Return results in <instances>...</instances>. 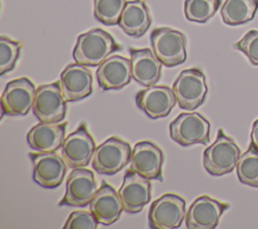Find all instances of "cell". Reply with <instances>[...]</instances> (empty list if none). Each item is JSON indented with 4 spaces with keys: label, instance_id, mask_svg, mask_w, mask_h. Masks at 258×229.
<instances>
[{
    "label": "cell",
    "instance_id": "obj_8",
    "mask_svg": "<svg viewBox=\"0 0 258 229\" xmlns=\"http://www.w3.org/2000/svg\"><path fill=\"white\" fill-rule=\"evenodd\" d=\"M185 201L173 194L155 200L148 211V224L152 229L178 228L185 218Z\"/></svg>",
    "mask_w": 258,
    "mask_h": 229
},
{
    "label": "cell",
    "instance_id": "obj_5",
    "mask_svg": "<svg viewBox=\"0 0 258 229\" xmlns=\"http://www.w3.org/2000/svg\"><path fill=\"white\" fill-rule=\"evenodd\" d=\"M130 144L117 137H110L96 147L92 165L100 175L113 176L120 171L131 159Z\"/></svg>",
    "mask_w": 258,
    "mask_h": 229
},
{
    "label": "cell",
    "instance_id": "obj_14",
    "mask_svg": "<svg viewBox=\"0 0 258 229\" xmlns=\"http://www.w3.org/2000/svg\"><path fill=\"white\" fill-rule=\"evenodd\" d=\"M230 205L222 203L209 196L197 198L185 215V225L188 229H214L218 226L223 213Z\"/></svg>",
    "mask_w": 258,
    "mask_h": 229
},
{
    "label": "cell",
    "instance_id": "obj_4",
    "mask_svg": "<svg viewBox=\"0 0 258 229\" xmlns=\"http://www.w3.org/2000/svg\"><path fill=\"white\" fill-rule=\"evenodd\" d=\"M172 91L178 106L192 111L205 102L208 93L206 76L196 68L183 70L174 81Z\"/></svg>",
    "mask_w": 258,
    "mask_h": 229
},
{
    "label": "cell",
    "instance_id": "obj_16",
    "mask_svg": "<svg viewBox=\"0 0 258 229\" xmlns=\"http://www.w3.org/2000/svg\"><path fill=\"white\" fill-rule=\"evenodd\" d=\"M162 150L151 141L137 142L132 150L130 168L148 180L162 181Z\"/></svg>",
    "mask_w": 258,
    "mask_h": 229
},
{
    "label": "cell",
    "instance_id": "obj_27",
    "mask_svg": "<svg viewBox=\"0 0 258 229\" xmlns=\"http://www.w3.org/2000/svg\"><path fill=\"white\" fill-rule=\"evenodd\" d=\"M21 50V44L9 37H0V76L11 72L16 65Z\"/></svg>",
    "mask_w": 258,
    "mask_h": 229
},
{
    "label": "cell",
    "instance_id": "obj_29",
    "mask_svg": "<svg viewBox=\"0 0 258 229\" xmlns=\"http://www.w3.org/2000/svg\"><path fill=\"white\" fill-rule=\"evenodd\" d=\"M98 220L91 211L78 210L70 214L63 229H96Z\"/></svg>",
    "mask_w": 258,
    "mask_h": 229
},
{
    "label": "cell",
    "instance_id": "obj_23",
    "mask_svg": "<svg viewBox=\"0 0 258 229\" xmlns=\"http://www.w3.org/2000/svg\"><path fill=\"white\" fill-rule=\"evenodd\" d=\"M258 10V0H225L221 16L225 24L236 26L251 21Z\"/></svg>",
    "mask_w": 258,
    "mask_h": 229
},
{
    "label": "cell",
    "instance_id": "obj_13",
    "mask_svg": "<svg viewBox=\"0 0 258 229\" xmlns=\"http://www.w3.org/2000/svg\"><path fill=\"white\" fill-rule=\"evenodd\" d=\"M123 209L129 214L140 212L151 200V183L140 174L129 168L119 191Z\"/></svg>",
    "mask_w": 258,
    "mask_h": 229
},
{
    "label": "cell",
    "instance_id": "obj_9",
    "mask_svg": "<svg viewBox=\"0 0 258 229\" xmlns=\"http://www.w3.org/2000/svg\"><path fill=\"white\" fill-rule=\"evenodd\" d=\"M32 162V179L40 187L54 189L62 184L68 164L54 152H29Z\"/></svg>",
    "mask_w": 258,
    "mask_h": 229
},
{
    "label": "cell",
    "instance_id": "obj_1",
    "mask_svg": "<svg viewBox=\"0 0 258 229\" xmlns=\"http://www.w3.org/2000/svg\"><path fill=\"white\" fill-rule=\"evenodd\" d=\"M122 47L115 38L101 28H93L78 36L73 50L76 63L87 66H100L108 56Z\"/></svg>",
    "mask_w": 258,
    "mask_h": 229
},
{
    "label": "cell",
    "instance_id": "obj_15",
    "mask_svg": "<svg viewBox=\"0 0 258 229\" xmlns=\"http://www.w3.org/2000/svg\"><path fill=\"white\" fill-rule=\"evenodd\" d=\"M135 101L137 107L151 119L167 116L177 103L172 89L155 85L140 90Z\"/></svg>",
    "mask_w": 258,
    "mask_h": 229
},
{
    "label": "cell",
    "instance_id": "obj_24",
    "mask_svg": "<svg viewBox=\"0 0 258 229\" xmlns=\"http://www.w3.org/2000/svg\"><path fill=\"white\" fill-rule=\"evenodd\" d=\"M239 181L247 186L258 188V150L251 144L240 155L236 165Z\"/></svg>",
    "mask_w": 258,
    "mask_h": 229
},
{
    "label": "cell",
    "instance_id": "obj_20",
    "mask_svg": "<svg viewBox=\"0 0 258 229\" xmlns=\"http://www.w3.org/2000/svg\"><path fill=\"white\" fill-rule=\"evenodd\" d=\"M68 123L39 122L26 135V140L32 150L38 152H54L64 141Z\"/></svg>",
    "mask_w": 258,
    "mask_h": 229
},
{
    "label": "cell",
    "instance_id": "obj_17",
    "mask_svg": "<svg viewBox=\"0 0 258 229\" xmlns=\"http://www.w3.org/2000/svg\"><path fill=\"white\" fill-rule=\"evenodd\" d=\"M60 90L67 102L80 101L93 92V76L87 66L70 64L60 74Z\"/></svg>",
    "mask_w": 258,
    "mask_h": 229
},
{
    "label": "cell",
    "instance_id": "obj_6",
    "mask_svg": "<svg viewBox=\"0 0 258 229\" xmlns=\"http://www.w3.org/2000/svg\"><path fill=\"white\" fill-rule=\"evenodd\" d=\"M210 129V122L198 112L181 113L169 124L171 139L182 146L208 144Z\"/></svg>",
    "mask_w": 258,
    "mask_h": 229
},
{
    "label": "cell",
    "instance_id": "obj_10",
    "mask_svg": "<svg viewBox=\"0 0 258 229\" xmlns=\"http://www.w3.org/2000/svg\"><path fill=\"white\" fill-rule=\"evenodd\" d=\"M35 93V86L28 78L23 77L10 81L1 96L2 115H26L32 108Z\"/></svg>",
    "mask_w": 258,
    "mask_h": 229
},
{
    "label": "cell",
    "instance_id": "obj_2",
    "mask_svg": "<svg viewBox=\"0 0 258 229\" xmlns=\"http://www.w3.org/2000/svg\"><path fill=\"white\" fill-rule=\"evenodd\" d=\"M240 154L241 150L236 142L226 135L222 129H219L214 143L204 151V167L211 176H224L233 171L237 165Z\"/></svg>",
    "mask_w": 258,
    "mask_h": 229
},
{
    "label": "cell",
    "instance_id": "obj_11",
    "mask_svg": "<svg viewBox=\"0 0 258 229\" xmlns=\"http://www.w3.org/2000/svg\"><path fill=\"white\" fill-rule=\"evenodd\" d=\"M95 149V141L88 131L86 123H81L64 139L61 145V157L69 167H85L93 158Z\"/></svg>",
    "mask_w": 258,
    "mask_h": 229
},
{
    "label": "cell",
    "instance_id": "obj_21",
    "mask_svg": "<svg viewBox=\"0 0 258 229\" xmlns=\"http://www.w3.org/2000/svg\"><path fill=\"white\" fill-rule=\"evenodd\" d=\"M132 78L144 87L155 85L161 77V62L150 48H129Z\"/></svg>",
    "mask_w": 258,
    "mask_h": 229
},
{
    "label": "cell",
    "instance_id": "obj_30",
    "mask_svg": "<svg viewBox=\"0 0 258 229\" xmlns=\"http://www.w3.org/2000/svg\"><path fill=\"white\" fill-rule=\"evenodd\" d=\"M251 145L258 150V119H256L252 124V130H251Z\"/></svg>",
    "mask_w": 258,
    "mask_h": 229
},
{
    "label": "cell",
    "instance_id": "obj_12",
    "mask_svg": "<svg viewBox=\"0 0 258 229\" xmlns=\"http://www.w3.org/2000/svg\"><path fill=\"white\" fill-rule=\"evenodd\" d=\"M98 191L94 173L84 167L73 168L67 180L66 193L59 206L86 207Z\"/></svg>",
    "mask_w": 258,
    "mask_h": 229
},
{
    "label": "cell",
    "instance_id": "obj_25",
    "mask_svg": "<svg viewBox=\"0 0 258 229\" xmlns=\"http://www.w3.org/2000/svg\"><path fill=\"white\" fill-rule=\"evenodd\" d=\"M221 2L222 0H184L183 12L187 20L206 23L216 14Z\"/></svg>",
    "mask_w": 258,
    "mask_h": 229
},
{
    "label": "cell",
    "instance_id": "obj_18",
    "mask_svg": "<svg viewBox=\"0 0 258 229\" xmlns=\"http://www.w3.org/2000/svg\"><path fill=\"white\" fill-rule=\"evenodd\" d=\"M99 87L103 90H119L128 85L132 78L131 61L115 54L106 59L96 72Z\"/></svg>",
    "mask_w": 258,
    "mask_h": 229
},
{
    "label": "cell",
    "instance_id": "obj_7",
    "mask_svg": "<svg viewBox=\"0 0 258 229\" xmlns=\"http://www.w3.org/2000/svg\"><path fill=\"white\" fill-rule=\"evenodd\" d=\"M32 112L40 122L56 123L64 119L67 101L61 94L59 82L42 85L36 89Z\"/></svg>",
    "mask_w": 258,
    "mask_h": 229
},
{
    "label": "cell",
    "instance_id": "obj_26",
    "mask_svg": "<svg viewBox=\"0 0 258 229\" xmlns=\"http://www.w3.org/2000/svg\"><path fill=\"white\" fill-rule=\"evenodd\" d=\"M126 3V0H94V16L105 25H116Z\"/></svg>",
    "mask_w": 258,
    "mask_h": 229
},
{
    "label": "cell",
    "instance_id": "obj_19",
    "mask_svg": "<svg viewBox=\"0 0 258 229\" xmlns=\"http://www.w3.org/2000/svg\"><path fill=\"white\" fill-rule=\"evenodd\" d=\"M123 210L119 193L112 186L103 182L90 202V211L94 214L99 224L106 226L113 224L120 218Z\"/></svg>",
    "mask_w": 258,
    "mask_h": 229
},
{
    "label": "cell",
    "instance_id": "obj_22",
    "mask_svg": "<svg viewBox=\"0 0 258 229\" xmlns=\"http://www.w3.org/2000/svg\"><path fill=\"white\" fill-rule=\"evenodd\" d=\"M118 25L133 37H141L151 25L149 9L143 0L127 1Z\"/></svg>",
    "mask_w": 258,
    "mask_h": 229
},
{
    "label": "cell",
    "instance_id": "obj_3",
    "mask_svg": "<svg viewBox=\"0 0 258 229\" xmlns=\"http://www.w3.org/2000/svg\"><path fill=\"white\" fill-rule=\"evenodd\" d=\"M150 43L154 54L165 67H175L186 60V38L179 30L155 28L150 34Z\"/></svg>",
    "mask_w": 258,
    "mask_h": 229
},
{
    "label": "cell",
    "instance_id": "obj_28",
    "mask_svg": "<svg viewBox=\"0 0 258 229\" xmlns=\"http://www.w3.org/2000/svg\"><path fill=\"white\" fill-rule=\"evenodd\" d=\"M235 49L242 51L249 62L258 66V30L251 29L236 43L233 44Z\"/></svg>",
    "mask_w": 258,
    "mask_h": 229
}]
</instances>
